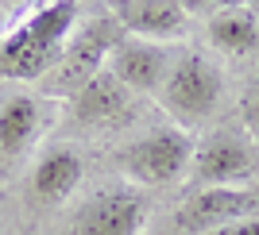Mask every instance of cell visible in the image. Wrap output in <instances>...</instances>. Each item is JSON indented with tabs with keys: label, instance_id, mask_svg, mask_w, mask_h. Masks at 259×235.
Here are the masks:
<instances>
[{
	"label": "cell",
	"instance_id": "cell-7",
	"mask_svg": "<svg viewBox=\"0 0 259 235\" xmlns=\"http://www.w3.org/2000/svg\"><path fill=\"white\" fill-rule=\"evenodd\" d=\"M259 212V189L255 185H201L178 204L174 224L186 235H209L217 227H228Z\"/></svg>",
	"mask_w": 259,
	"mask_h": 235
},
{
	"label": "cell",
	"instance_id": "cell-9",
	"mask_svg": "<svg viewBox=\"0 0 259 235\" xmlns=\"http://www.w3.org/2000/svg\"><path fill=\"white\" fill-rule=\"evenodd\" d=\"M105 8L136 39L178 43L190 31V12L182 8V0H108Z\"/></svg>",
	"mask_w": 259,
	"mask_h": 235
},
{
	"label": "cell",
	"instance_id": "cell-14",
	"mask_svg": "<svg viewBox=\"0 0 259 235\" xmlns=\"http://www.w3.org/2000/svg\"><path fill=\"white\" fill-rule=\"evenodd\" d=\"M240 128L259 143V70L248 77V85L240 93Z\"/></svg>",
	"mask_w": 259,
	"mask_h": 235
},
{
	"label": "cell",
	"instance_id": "cell-4",
	"mask_svg": "<svg viewBox=\"0 0 259 235\" xmlns=\"http://www.w3.org/2000/svg\"><path fill=\"white\" fill-rule=\"evenodd\" d=\"M155 100L170 116V124L194 131L205 120H213V112L225 100V70L209 54L186 50V54L174 58L170 74H166L162 89L155 93Z\"/></svg>",
	"mask_w": 259,
	"mask_h": 235
},
{
	"label": "cell",
	"instance_id": "cell-6",
	"mask_svg": "<svg viewBox=\"0 0 259 235\" xmlns=\"http://www.w3.org/2000/svg\"><path fill=\"white\" fill-rule=\"evenodd\" d=\"M151 220V204L136 185H105L89 193L70 216L66 235H143Z\"/></svg>",
	"mask_w": 259,
	"mask_h": 235
},
{
	"label": "cell",
	"instance_id": "cell-16",
	"mask_svg": "<svg viewBox=\"0 0 259 235\" xmlns=\"http://www.w3.org/2000/svg\"><path fill=\"white\" fill-rule=\"evenodd\" d=\"M209 235H259V212L244 216V220H236V224H228V227H217Z\"/></svg>",
	"mask_w": 259,
	"mask_h": 235
},
{
	"label": "cell",
	"instance_id": "cell-5",
	"mask_svg": "<svg viewBox=\"0 0 259 235\" xmlns=\"http://www.w3.org/2000/svg\"><path fill=\"white\" fill-rule=\"evenodd\" d=\"M259 170V143L244 128H213L197 139L190 182L194 189L201 185H248V178Z\"/></svg>",
	"mask_w": 259,
	"mask_h": 235
},
{
	"label": "cell",
	"instance_id": "cell-10",
	"mask_svg": "<svg viewBox=\"0 0 259 235\" xmlns=\"http://www.w3.org/2000/svg\"><path fill=\"white\" fill-rule=\"evenodd\" d=\"M54 124V100L35 93L0 96V158H16Z\"/></svg>",
	"mask_w": 259,
	"mask_h": 235
},
{
	"label": "cell",
	"instance_id": "cell-11",
	"mask_svg": "<svg viewBox=\"0 0 259 235\" xmlns=\"http://www.w3.org/2000/svg\"><path fill=\"white\" fill-rule=\"evenodd\" d=\"M85 178V158H81V150L70 147V143H51V147L39 150V158L31 166V197L47 208L54 204H66L70 197L77 193Z\"/></svg>",
	"mask_w": 259,
	"mask_h": 235
},
{
	"label": "cell",
	"instance_id": "cell-13",
	"mask_svg": "<svg viewBox=\"0 0 259 235\" xmlns=\"http://www.w3.org/2000/svg\"><path fill=\"white\" fill-rule=\"evenodd\" d=\"M205 35L213 43V50H221L225 58H244V54H251L259 46V20L248 4H240V8L209 16Z\"/></svg>",
	"mask_w": 259,
	"mask_h": 235
},
{
	"label": "cell",
	"instance_id": "cell-2",
	"mask_svg": "<svg viewBox=\"0 0 259 235\" xmlns=\"http://www.w3.org/2000/svg\"><path fill=\"white\" fill-rule=\"evenodd\" d=\"M124 35L128 31L120 27V20L108 8H101L97 16L77 20V27H74V35H70V43H66L62 58H58L54 70L39 81V85H43L39 96H47V100H74V96L108 66V54H112V46H116Z\"/></svg>",
	"mask_w": 259,
	"mask_h": 235
},
{
	"label": "cell",
	"instance_id": "cell-8",
	"mask_svg": "<svg viewBox=\"0 0 259 235\" xmlns=\"http://www.w3.org/2000/svg\"><path fill=\"white\" fill-rule=\"evenodd\" d=\"M174 66V54H170V43H151V39H136V35H124L112 54H108V74L116 77L128 93H159L166 74Z\"/></svg>",
	"mask_w": 259,
	"mask_h": 235
},
{
	"label": "cell",
	"instance_id": "cell-1",
	"mask_svg": "<svg viewBox=\"0 0 259 235\" xmlns=\"http://www.w3.org/2000/svg\"><path fill=\"white\" fill-rule=\"evenodd\" d=\"M81 20V0H47L0 39V81H43Z\"/></svg>",
	"mask_w": 259,
	"mask_h": 235
},
{
	"label": "cell",
	"instance_id": "cell-3",
	"mask_svg": "<svg viewBox=\"0 0 259 235\" xmlns=\"http://www.w3.org/2000/svg\"><path fill=\"white\" fill-rule=\"evenodd\" d=\"M197 139L178 124H155L116 150V166L136 189H166L190 178Z\"/></svg>",
	"mask_w": 259,
	"mask_h": 235
},
{
	"label": "cell",
	"instance_id": "cell-18",
	"mask_svg": "<svg viewBox=\"0 0 259 235\" xmlns=\"http://www.w3.org/2000/svg\"><path fill=\"white\" fill-rule=\"evenodd\" d=\"M8 35V16H4V8H0V39Z\"/></svg>",
	"mask_w": 259,
	"mask_h": 235
},
{
	"label": "cell",
	"instance_id": "cell-12",
	"mask_svg": "<svg viewBox=\"0 0 259 235\" xmlns=\"http://www.w3.org/2000/svg\"><path fill=\"white\" fill-rule=\"evenodd\" d=\"M132 112H136V93H128L108 70H101L70 100V116L77 124H85V128H116V124L132 120Z\"/></svg>",
	"mask_w": 259,
	"mask_h": 235
},
{
	"label": "cell",
	"instance_id": "cell-17",
	"mask_svg": "<svg viewBox=\"0 0 259 235\" xmlns=\"http://www.w3.org/2000/svg\"><path fill=\"white\" fill-rule=\"evenodd\" d=\"M0 8H4V16H23V12H35L39 8V0H0Z\"/></svg>",
	"mask_w": 259,
	"mask_h": 235
},
{
	"label": "cell",
	"instance_id": "cell-15",
	"mask_svg": "<svg viewBox=\"0 0 259 235\" xmlns=\"http://www.w3.org/2000/svg\"><path fill=\"white\" fill-rule=\"evenodd\" d=\"M244 0H182V8L190 16H217V12H228V8H240Z\"/></svg>",
	"mask_w": 259,
	"mask_h": 235
}]
</instances>
